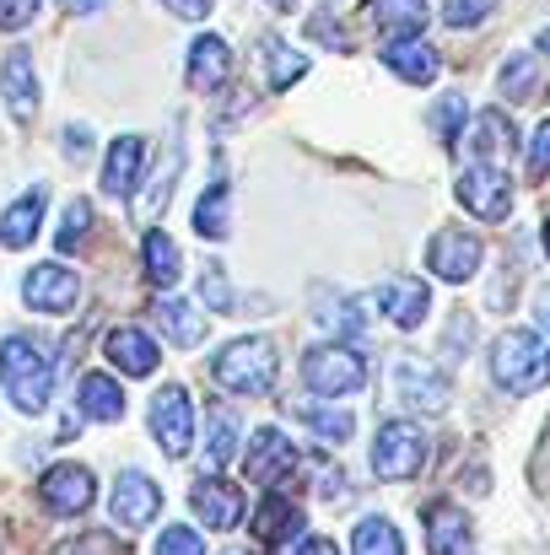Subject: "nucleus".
<instances>
[{
    "label": "nucleus",
    "mask_w": 550,
    "mask_h": 555,
    "mask_svg": "<svg viewBox=\"0 0 550 555\" xmlns=\"http://www.w3.org/2000/svg\"><path fill=\"white\" fill-rule=\"evenodd\" d=\"M210 377H216V388H227V393L259 399V393H270L276 377H281V351H276L270 335H243V340H232V346H221V351L210 357Z\"/></svg>",
    "instance_id": "1"
},
{
    "label": "nucleus",
    "mask_w": 550,
    "mask_h": 555,
    "mask_svg": "<svg viewBox=\"0 0 550 555\" xmlns=\"http://www.w3.org/2000/svg\"><path fill=\"white\" fill-rule=\"evenodd\" d=\"M0 383H5V393H11V404L22 415H43V404L54 393V367H49L43 346L27 340V335H5V346H0Z\"/></svg>",
    "instance_id": "2"
},
{
    "label": "nucleus",
    "mask_w": 550,
    "mask_h": 555,
    "mask_svg": "<svg viewBox=\"0 0 550 555\" xmlns=\"http://www.w3.org/2000/svg\"><path fill=\"white\" fill-rule=\"evenodd\" d=\"M491 377L508 393H535L550 383V346L535 330H502L491 346Z\"/></svg>",
    "instance_id": "3"
},
{
    "label": "nucleus",
    "mask_w": 550,
    "mask_h": 555,
    "mask_svg": "<svg viewBox=\"0 0 550 555\" xmlns=\"http://www.w3.org/2000/svg\"><path fill=\"white\" fill-rule=\"evenodd\" d=\"M367 459H372L378 480H415L426 469V459H432V442H426V431L415 421H378Z\"/></svg>",
    "instance_id": "4"
},
{
    "label": "nucleus",
    "mask_w": 550,
    "mask_h": 555,
    "mask_svg": "<svg viewBox=\"0 0 550 555\" xmlns=\"http://www.w3.org/2000/svg\"><path fill=\"white\" fill-rule=\"evenodd\" d=\"M303 383H308L319 399L357 393V388H367V357L357 351V346H341V340L314 346V351L303 357Z\"/></svg>",
    "instance_id": "5"
},
{
    "label": "nucleus",
    "mask_w": 550,
    "mask_h": 555,
    "mask_svg": "<svg viewBox=\"0 0 550 555\" xmlns=\"http://www.w3.org/2000/svg\"><path fill=\"white\" fill-rule=\"evenodd\" d=\"M481 264H486V243L475 232H464V227H443L426 243V270L437 281H448V286H464L470 275H481Z\"/></svg>",
    "instance_id": "6"
},
{
    "label": "nucleus",
    "mask_w": 550,
    "mask_h": 555,
    "mask_svg": "<svg viewBox=\"0 0 550 555\" xmlns=\"http://www.w3.org/2000/svg\"><path fill=\"white\" fill-rule=\"evenodd\" d=\"M453 194H459V205H464L470 216H481V221H508V216H513V179H508L502 168H491V163L464 168Z\"/></svg>",
    "instance_id": "7"
},
{
    "label": "nucleus",
    "mask_w": 550,
    "mask_h": 555,
    "mask_svg": "<svg viewBox=\"0 0 550 555\" xmlns=\"http://www.w3.org/2000/svg\"><path fill=\"white\" fill-rule=\"evenodd\" d=\"M152 437H157V448L168 459H189V448H194V404H189V393L179 383H168L152 399Z\"/></svg>",
    "instance_id": "8"
},
{
    "label": "nucleus",
    "mask_w": 550,
    "mask_h": 555,
    "mask_svg": "<svg viewBox=\"0 0 550 555\" xmlns=\"http://www.w3.org/2000/svg\"><path fill=\"white\" fill-rule=\"evenodd\" d=\"M98 496V480L87 464H54L43 480H38V502L54 513V518H81Z\"/></svg>",
    "instance_id": "9"
},
{
    "label": "nucleus",
    "mask_w": 550,
    "mask_h": 555,
    "mask_svg": "<svg viewBox=\"0 0 550 555\" xmlns=\"http://www.w3.org/2000/svg\"><path fill=\"white\" fill-rule=\"evenodd\" d=\"M157 513H163V486L152 475H141V469H119L114 496H108V518L119 529H146Z\"/></svg>",
    "instance_id": "10"
},
{
    "label": "nucleus",
    "mask_w": 550,
    "mask_h": 555,
    "mask_svg": "<svg viewBox=\"0 0 550 555\" xmlns=\"http://www.w3.org/2000/svg\"><path fill=\"white\" fill-rule=\"evenodd\" d=\"M22 302L33 313H71L81 302V281L65 264H33L27 281H22Z\"/></svg>",
    "instance_id": "11"
},
{
    "label": "nucleus",
    "mask_w": 550,
    "mask_h": 555,
    "mask_svg": "<svg viewBox=\"0 0 550 555\" xmlns=\"http://www.w3.org/2000/svg\"><path fill=\"white\" fill-rule=\"evenodd\" d=\"M297 469V448H292V437L281 431V426H259L254 437H248V459H243V475L248 480H259V486H276L281 475H292Z\"/></svg>",
    "instance_id": "12"
},
{
    "label": "nucleus",
    "mask_w": 550,
    "mask_h": 555,
    "mask_svg": "<svg viewBox=\"0 0 550 555\" xmlns=\"http://www.w3.org/2000/svg\"><path fill=\"white\" fill-rule=\"evenodd\" d=\"M189 502H194V518H200L205 529H238V524H243V507H248L243 491H238L232 480H221V475L194 480Z\"/></svg>",
    "instance_id": "13"
},
{
    "label": "nucleus",
    "mask_w": 550,
    "mask_h": 555,
    "mask_svg": "<svg viewBox=\"0 0 550 555\" xmlns=\"http://www.w3.org/2000/svg\"><path fill=\"white\" fill-rule=\"evenodd\" d=\"M394 393L410 404V410H426V415H437V410H448V399H453V388H448V377L437 367H421V362H394Z\"/></svg>",
    "instance_id": "14"
},
{
    "label": "nucleus",
    "mask_w": 550,
    "mask_h": 555,
    "mask_svg": "<svg viewBox=\"0 0 550 555\" xmlns=\"http://www.w3.org/2000/svg\"><path fill=\"white\" fill-rule=\"evenodd\" d=\"M383 65H388L399 81H410V87H426V81H437V70H443L437 49H432L421 33L388 38V43H383Z\"/></svg>",
    "instance_id": "15"
},
{
    "label": "nucleus",
    "mask_w": 550,
    "mask_h": 555,
    "mask_svg": "<svg viewBox=\"0 0 550 555\" xmlns=\"http://www.w3.org/2000/svg\"><path fill=\"white\" fill-rule=\"evenodd\" d=\"M141 173H146V141L141 135H119L114 146H108V157H103V194L108 199H130L136 184H141Z\"/></svg>",
    "instance_id": "16"
},
{
    "label": "nucleus",
    "mask_w": 550,
    "mask_h": 555,
    "mask_svg": "<svg viewBox=\"0 0 550 555\" xmlns=\"http://www.w3.org/2000/svg\"><path fill=\"white\" fill-rule=\"evenodd\" d=\"M421 529H426V551L432 555H464L470 551V513H464L459 502H426Z\"/></svg>",
    "instance_id": "17"
},
{
    "label": "nucleus",
    "mask_w": 550,
    "mask_h": 555,
    "mask_svg": "<svg viewBox=\"0 0 550 555\" xmlns=\"http://www.w3.org/2000/svg\"><path fill=\"white\" fill-rule=\"evenodd\" d=\"M513 146H519V130H513V119L508 114H475L470 119V135H464V152L475 157V163H508L513 157Z\"/></svg>",
    "instance_id": "18"
},
{
    "label": "nucleus",
    "mask_w": 550,
    "mask_h": 555,
    "mask_svg": "<svg viewBox=\"0 0 550 555\" xmlns=\"http://www.w3.org/2000/svg\"><path fill=\"white\" fill-rule=\"evenodd\" d=\"M0 98L11 108V119H33L38 114V76H33V54L27 49H11L5 65H0Z\"/></svg>",
    "instance_id": "19"
},
{
    "label": "nucleus",
    "mask_w": 550,
    "mask_h": 555,
    "mask_svg": "<svg viewBox=\"0 0 550 555\" xmlns=\"http://www.w3.org/2000/svg\"><path fill=\"white\" fill-rule=\"evenodd\" d=\"M103 351H108V362L125 372V377H152V372H157V362H163L157 340H152L146 330H136V324L114 330V335L103 340Z\"/></svg>",
    "instance_id": "20"
},
{
    "label": "nucleus",
    "mask_w": 550,
    "mask_h": 555,
    "mask_svg": "<svg viewBox=\"0 0 550 555\" xmlns=\"http://www.w3.org/2000/svg\"><path fill=\"white\" fill-rule=\"evenodd\" d=\"M254 540L259 545H292L297 534H303V507L292 502V496H281V491H270L259 507H254Z\"/></svg>",
    "instance_id": "21"
},
{
    "label": "nucleus",
    "mask_w": 550,
    "mask_h": 555,
    "mask_svg": "<svg viewBox=\"0 0 550 555\" xmlns=\"http://www.w3.org/2000/svg\"><path fill=\"white\" fill-rule=\"evenodd\" d=\"M372 302H378V313H383L394 330H421V319L432 313V292L415 286V281H388Z\"/></svg>",
    "instance_id": "22"
},
{
    "label": "nucleus",
    "mask_w": 550,
    "mask_h": 555,
    "mask_svg": "<svg viewBox=\"0 0 550 555\" xmlns=\"http://www.w3.org/2000/svg\"><path fill=\"white\" fill-rule=\"evenodd\" d=\"M227 76H232V49L216 33H200L189 43V81L200 92H216V87H227Z\"/></svg>",
    "instance_id": "23"
},
{
    "label": "nucleus",
    "mask_w": 550,
    "mask_h": 555,
    "mask_svg": "<svg viewBox=\"0 0 550 555\" xmlns=\"http://www.w3.org/2000/svg\"><path fill=\"white\" fill-rule=\"evenodd\" d=\"M76 410L87 421H119L125 415V388L108 377V372H87L81 388H76Z\"/></svg>",
    "instance_id": "24"
},
{
    "label": "nucleus",
    "mask_w": 550,
    "mask_h": 555,
    "mask_svg": "<svg viewBox=\"0 0 550 555\" xmlns=\"http://www.w3.org/2000/svg\"><path fill=\"white\" fill-rule=\"evenodd\" d=\"M43 189H33V194H22L5 216H0V243L5 248H27L33 237H38V227H43Z\"/></svg>",
    "instance_id": "25"
},
{
    "label": "nucleus",
    "mask_w": 550,
    "mask_h": 555,
    "mask_svg": "<svg viewBox=\"0 0 550 555\" xmlns=\"http://www.w3.org/2000/svg\"><path fill=\"white\" fill-rule=\"evenodd\" d=\"M152 313H157V324H163V335L179 346V351H189V346H200V335H205V319L189 308V302H179V297H157L152 302Z\"/></svg>",
    "instance_id": "26"
},
{
    "label": "nucleus",
    "mask_w": 550,
    "mask_h": 555,
    "mask_svg": "<svg viewBox=\"0 0 550 555\" xmlns=\"http://www.w3.org/2000/svg\"><path fill=\"white\" fill-rule=\"evenodd\" d=\"M141 264H146V281H152L157 292H168V286L179 281V270H183L179 243H174L168 232H146V243H141Z\"/></svg>",
    "instance_id": "27"
},
{
    "label": "nucleus",
    "mask_w": 550,
    "mask_h": 555,
    "mask_svg": "<svg viewBox=\"0 0 550 555\" xmlns=\"http://www.w3.org/2000/svg\"><path fill=\"white\" fill-rule=\"evenodd\" d=\"M297 421H308L324 442H351L357 437V415L351 410H341V404H319V399H303L297 410H292Z\"/></svg>",
    "instance_id": "28"
},
{
    "label": "nucleus",
    "mask_w": 550,
    "mask_h": 555,
    "mask_svg": "<svg viewBox=\"0 0 550 555\" xmlns=\"http://www.w3.org/2000/svg\"><path fill=\"white\" fill-rule=\"evenodd\" d=\"M259 60H265L270 87H292V81L308 76V54L292 49V43H281V38H265V43H259Z\"/></svg>",
    "instance_id": "29"
},
{
    "label": "nucleus",
    "mask_w": 550,
    "mask_h": 555,
    "mask_svg": "<svg viewBox=\"0 0 550 555\" xmlns=\"http://www.w3.org/2000/svg\"><path fill=\"white\" fill-rule=\"evenodd\" d=\"M426 0H372V22L383 27V33H394V38H405V33H421L426 27Z\"/></svg>",
    "instance_id": "30"
},
{
    "label": "nucleus",
    "mask_w": 550,
    "mask_h": 555,
    "mask_svg": "<svg viewBox=\"0 0 550 555\" xmlns=\"http://www.w3.org/2000/svg\"><path fill=\"white\" fill-rule=\"evenodd\" d=\"M351 555H405V540H399V529L388 524V518H362L357 529H351Z\"/></svg>",
    "instance_id": "31"
},
{
    "label": "nucleus",
    "mask_w": 550,
    "mask_h": 555,
    "mask_svg": "<svg viewBox=\"0 0 550 555\" xmlns=\"http://www.w3.org/2000/svg\"><path fill=\"white\" fill-rule=\"evenodd\" d=\"M227 227H232V221H227V179H216V184L194 199V232L210 237V243H221Z\"/></svg>",
    "instance_id": "32"
},
{
    "label": "nucleus",
    "mask_w": 550,
    "mask_h": 555,
    "mask_svg": "<svg viewBox=\"0 0 550 555\" xmlns=\"http://www.w3.org/2000/svg\"><path fill=\"white\" fill-rule=\"evenodd\" d=\"M497 87H502V98H508V103L535 98V87H540V60H535V54H508V60H502Z\"/></svg>",
    "instance_id": "33"
},
{
    "label": "nucleus",
    "mask_w": 550,
    "mask_h": 555,
    "mask_svg": "<svg viewBox=\"0 0 550 555\" xmlns=\"http://www.w3.org/2000/svg\"><path fill=\"white\" fill-rule=\"evenodd\" d=\"M232 448H238V421H232V410H205V459H210V469L232 464Z\"/></svg>",
    "instance_id": "34"
},
{
    "label": "nucleus",
    "mask_w": 550,
    "mask_h": 555,
    "mask_svg": "<svg viewBox=\"0 0 550 555\" xmlns=\"http://www.w3.org/2000/svg\"><path fill=\"white\" fill-rule=\"evenodd\" d=\"M314 319L324 324V330H335V335H362V302H351V297H319L314 302Z\"/></svg>",
    "instance_id": "35"
},
{
    "label": "nucleus",
    "mask_w": 550,
    "mask_h": 555,
    "mask_svg": "<svg viewBox=\"0 0 550 555\" xmlns=\"http://www.w3.org/2000/svg\"><path fill=\"white\" fill-rule=\"evenodd\" d=\"M464 119H470V103H464V92H448V98H437V108L426 114V125H432V135L437 141H459V130H464Z\"/></svg>",
    "instance_id": "36"
},
{
    "label": "nucleus",
    "mask_w": 550,
    "mask_h": 555,
    "mask_svg": "<svg viewBox=\"0 0 550 555\" xmlns=\"http://www.w3.org/2000/svg\"><path fill=\"white\" fill-rule=\"evenodd\" d=\"M87 232H92V205H87V199H71V205H65V221H60V232H54V248H60V254H76V248L87 243Z\"/></svg>",
    "instance_id": "37"
},
{
    "label": "nucleus",
    "mask_w": 550,
    "mask_h": 555,
    "mask_svg": "<svg viewBox=\"0 0 550 555\" xmlns=\"http://www.w3.org/2000/svg\"><path fill=\"white\" fill-rule=\"evenodd\" d=\"M200 302H205L210 313H238V297H232V286H227V275H221L216 259L200 270Z\"/></svg>",
    "instance_id": "38"
},
{
    "label": "nucleus",
    "mask_w": 550,
    "mask_h": 555,
    "mask_svg": "<svg viewBox=\"0 0 550 555\" xmlns=\"http://www.w3.org/2000/svg\"><path fill=\"white\" fill-rule=\"evenodd\" d=\"M491 5H497V0H448V5H443V22H448V27H481V22L491 16Z\"/></svg>",
    "instance_id": "39"
},
{
    "label": "nucleus",
    "mask_w": 550,
    "mask_h": 555,
    "mask_svg": "<svg viewBox=\"0 0 550 555\" xmlns=\"http://www.w3.org/2000/svg\"><path fill=\"white\" fill-rule=\"evenodd\" d=\"M152 555H205V545H200V534H194V529L174 524V529H163V534H157Z\"/></svg>",
    "instance_id": "40"
},
{
    "label": "nucleus",
    "mask_w": 550,
    "mask_h": 555,
    "mask_svg": "<svg viewBox=\"0 0 550 555\" xmlns=\"http://www.w3.org/2000/svg\"><path fill=\"white\" fill-rule=\"evenodd\" d=\"M38 16V0H0V33H22Z\"/></svg>",
    "instance_id": "41"
},
{
    "label": "nucleus",
    "mask_w": 550,
    "mask_h": 555,
    "mask_svg": "<svg viewBox=\"0 0 550 555\" xmlns=\"http://www.w3.org/2000/svg\"><path fill=\"white\" fill-rule=\"evenodd\" d=\"M529 163H535V179H546L550 173V119L535 130V146H529Z\"/></svg>",
    "instance_id": "42"
},
{
    "label": "nucleus",
    "mask_w": 550,
    "mask_h": 555,
    "mask_svg": "<svg viewBox=\"0 0 550 555\" xmlns=\"http://www.w3.org/2000/svg\"><path fill=\"white\" fill-rule=\"evenodd\" d=\"M281 555H341V545H335V540L308 534V540H297V545H281Z\"/></svg>",
    "instance_id": "43"
},
{
    "label": "nucleus",
    "mask_w": 550,
    "mask_h": 555,
    "mask_svg": "<svg viewBox=\"0 0 550 555\" xmlns=\"http://www.w3.org/2000/svg\"><path fill=\"white\" fill-rule=\"evenodd\" d=\"M210 5H216V0H168V11H174V16H183V22H200Z\"/></svg>",
    "instance_id": "44"
},
{
    "label": "nucleus",
    "mask_w": 550,
    "mask_h": 555,
    "mask_svg": "<svg viewBox=\"0 0 550 555\" xmlns=\"http://www.w3.org/2000/svg\"><path fill=\"white\" fill-rule=\"evenodd\" d=\"M87 146H92V135H87L81 125H71V130H65V152H76V157H81Z\"/></svg>",
    "instance_id": "45"
},
{
    "label": "nucleus",
    "mask_w": 550,
    "mask_h": 555,
    "mask_svg": "<svg viewBox=\"0 0 550 555\" xmlns=\"http://www.w3.org/2000/svg\"><path fill=\"white\" fill-rule=\"evenodd\" d=\"M103 0H65V11H98Z\"/></svg>",
    "instance_id": "46"
},
{
    "label": "nucleus",
    "mask_w": 550,
    "mask_h": 555,
    "mask_svg": "<svg viewBox=\"0 0 550 555\" xmlns=\"http://www.w3.org/2000/svg\"><path fill=\"white\" fill-rule=\"evenodd\" d=\"M540 237H546V254H550V210H546V221H540Z\"/></svg>",
    "instance_id": "47"
},
{
    "label": "nucleus",
    "mask_w": 550,
    "mask_h": 555,
    "mask_svg": "<svg viewBox=\"0 0 550 555\" xmlns=\"http://www.w3.org/2000/svg\"><path fill=\"white\" fill-rule=\"evenodd\" d=\"M540 324H546V330H550V302H540Z\"/></svg>",
    "instance_id": "48"
},
{
    "label": "nucleus",
    "mask_w": 550,
    "mask_h": 555,
    "mask_svg": "<svg viewBox=\"0 0 550 555\" xmlns=\"http://www.w3.org/2000/svg\"><path fill=\"white\" fill-rule=\"evenodd\" d=\"M270 5H276V11H292V5H297V0H270Z\"/></svg>",
    "instance_id": "49"
},
{
    "label": "nucleus",
    "mask_w": 550,
    "mask_h": 555,
    "mask_svg": "<svg viewBox=\"0 0 550 555\" xmlns=\"http://www.w3.org/2000/svg\"><path fill=\"white\" fill-rule=\"evenodd\" d=\"M540 49H546V54H550V27H546V33H540Z\"/></svg>",
    "instance_id": "50"
},
{
    "label": "nucleus",
    "mask_w": 550,
    "mask_h": 555,
    "mask_svg": "<svg viewBox=\"0 0 550 555\" xmlns=\"http://www.w3.org/2000/svg\"><path fill=\"white\" fill-rule=\"evenodd\" d=\"M221 555H254V551H221Z\"/></svg>",
    "instance_id": "51"
},
{
    "label": "nucleus",
    "mask_w": 550,
    "mask_h": 555,
    "mask_svg": "<svg viewBox=\"0 0 550 555\" xmlns=\"http://www.w3.org/2000/svg\"><path fill=\"white\" fill-rule=\"evenodd\" d=\"M60 5H65V0H60Z\"/></svg>",
    "instance_id": "52"
}]
</instances>
